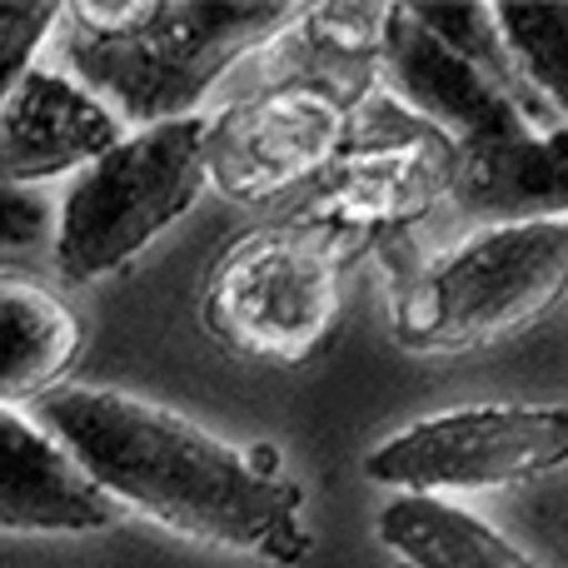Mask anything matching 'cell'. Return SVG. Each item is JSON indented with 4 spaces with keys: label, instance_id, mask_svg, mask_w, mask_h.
<instances>
[{
    "label": "cell",
    "instance_id": "cell-7",
    "mask_svg": "<svg viewBox=\"0 0 568 568\" xmlns=\"http://www.w3.org/2000/svg\"><path fill=\"white\" fill-rule=\"evenodd\" d=\"M568 454L564 404H474L409 424L364 454V479L394 494H479L529 484Z\"/></svg>",
    "mask_w": 568,
    "mask_h": 568
},
{
    "label": "cell",
    "instance_id": "cell-12",
    "mask_svg": "<svg viewBox=\"0 0 568 568\" xmlns=\"http://www.w3.org/2000/svg\"><path fill=\"white\" fill-rule=\"evenodd\" d=\"M120 509L30 414L0 409V534H95Z\"/></svg>",
    "mask_w": 568,
    "mask_h": 568
},
{
    "label": "cell",
    "instance_id": "cell-9",
    "mask_svg": "<svg viewBox=\"0 0 568 568\" xmlns=\"http://www.w3.org/2000/svg\"><path fill=\"white\" fill-rule=\"evenodd\" d=\"M349 110L310 85H250L205 120V185L235 205L304 190L339 150Z\"/></svg>",
    "mask_w": 568,
    "mask_h": 568
},
{
    "label": "cell",
    "instance_id": "cell-2",
    "mask_svg": "<svg viewBox=\"0 0 568 568\" xmlns=\"http://www.w3.org/2000/svg\"><path fill=\"white\" fill-rule=\"evenodd\" d=\"M294 16L290 0H75L60 6V65L120 125L185 120Z\"/></svg>",
    "mask_w": 568,
    "mask_h": 568
},
{
    "label": "cell",
    "instance_id": "cell-10",
    "mask_svg": "<svg viewBox=\"0 0 568 568\" xmlns=\"http://www.w3.org/2000/svg\"><path fill=\"white\" fill-rule=\"evenodd\" d=\"M120 140L125 125L85 85L55 65H30L0 105V190L75 175Z\"/></svg>",
    "mask_w": 568,
    "mask_h": 568
},
{
    "label": "cell",
    "instance_id": "cell-16",
    "mask_svg": "<svg viewBox=\"0 0 568 568\" xmlns=\"http://www.w3.org/2000/svg\"><path fill=\"white\" fill-rule=\"evenodd\" d=\"M60 0H0V105L55 36Z\"/></svg>",
    "mask_w": 568,
    "mask_h": 568
},
{
    "label": "cell",
    "instance_id": "cell-5",
    "mask_svg": "<svg viewBox=\"0 0 568 568\" xmlns=\"http://www.w3.org/2000/svg\"><path fill=\"white\" fill-rule=\"evenodd\" d=\"M205 195V115L125 130L120 145L75 170L55 215V270L65 284L115 275Z\"/></svg>",
    "mask_w": 568,
    "mask_h": 568
},
{
    "label": "cell",
    "instance_id": "cell-6",
    "mask_svg": "<svg viewBox=\"0 0 568 568\" xmlns=\"http://www.w3.org/2000/svg\"><path fill=\"white\" fill-rule=\"evenodd\" d=\"M314 195L284 230L304 235L324 255H349L384 230H404L429 215L454 190V145L404 110L389 90H374L344 125L339 150L310 180Z\"/></svg>",
    "mask_w": 568,
    "mask_h": 568
},
{
    "label": "cell",
    "instance_id": "cell-11",
    "mask_svg": "<svg viewBox=\"0 0 568 568\" xmlns=\"http://www.w3.org/2000/svg\"><path fill=\"white\" fill-rule=\"evenodd\" d=\"M384 26H389V6L374 0L294 6V16L255 50V85H310L354 115L379 80Z\"/></svg>",
    "mask_w": 568,
    "mask_h": 568
},
{
    "label": "cell",
    "instance_id": "cell-3",
    "mask_svg": "<svg viewBox=\"0 0 568 568\" xmlns=\"http://www.w3.org/2000/svg\"><path fill=\"white\" fill-rule=\"evenodd\" d=\"M379 75L389 95L429 120L454 145V210L489 225L519 220H564L568 155L564 130H539L509 90L459 60L449 45L419 30L404 6H389Z\"/></svg>",
    "mask_w": 568,
    "mask_h": 568
},
{
    "label": "cell",
    "instance_id": "cell-1",
    "mask_svg": "<svg viewBox=\"0 0 568 568\" xmlns=\"http://www.w3.org/2000/svg\"><path fill=\"white\" fill-rule=\"evenodd\" d=\"M30 419L115 509L125 504L185 539L255 554L280 568L310 559L304 489L265 444L235 449L165 404L95 384H60L40 394Z\"/></svg>",
    "mask_w": 568,
    "mask_h": 568
},
{
    "label": "cell",
    "instance_id": "cell-8",
    "mask_svg": "<svg viewBox=\"0 0 568 568\" xmlns=\"http://www.w3.org/2000/svg\"><path fill=\"white\" fill-rule=\"evenodd\" d=\"M200 314L235 354L300 364L339 324V260L294 230L250 235L210 270Z\"/></svg>",
    "mask_w": 568,
    "mask_h": 568
},
{
    "label": "cell",
    "instance_id": "cell-13",
    "mask_svg": "<svg viewBox=\"0 0 568 568\" xmlns=\"http://www.w3.org/2000/svg\"><path fill=\"white\" fill-rule=\"evenodd\" d=\"M80 344L85 329L55 290L0 270V409L60 389L80 359Z\"/></svg>",
    "mask_w": 568,
    "mask_h": 568
},
{
    "label": "cell",
    "instance_id": "cell-14",
    "mask_svg": "<svg viewBox=\"0 0 568 568\" xmlns=\"http://www.w3.org/2000/svg\"><path fill=\"white\" fill-rule=\"evenodd\" d=\"M374 534L409 568H539L469 509H454L449 499H424V494H394L379 509Z\"/></svg>",
    "mask_w": 568,
    "mask_h": 568
},
{
    "label": "cell",
    "instance_id": "cell-4",
    "mask_svg": "<svg viewBox=\"0 0 568 568\" xmlns=\"http://www.w3.org/2000/svg\"><path fill=\"white\" fill-rule=\"evenodd\" d=\"M564 280V220L489 225L394 290V339L424 354L484 349L539 320Z\"/></svg>",
    "mask_w": 568,
    "mask_h": 568
},
{
    "label": "cell",
    "instance_id": "cell-17",
    "mask_svg": "<svg viewBox=\"0 0 568 568\" xmlns=\"http://www.w3.org/2000/svg\"><path fill=\"white\" fill-rule=\"evenodd\" d=\"M50 230V205L36 190H0V250H30Z\"/></svg>",
    "mask_w": 568,
    "mask_h": 568
},
{
    "label": "cell",
    "instance_id": "cell-15",
    "mask_svg": "<svg viewBox=\"0 0 568 568\" xmlns=\"http://www.w3.org/2000/svg\"><path fill=\"white\" fill-rule=\"evenodd\" d=\"M494 36L509 60L514 85L529 95V105L544 120L564 125L568 110V70H564V40H568V6L549 0V6H519L504 0L494 6Z\"/></svg>",
    "mask_w": 568,
    "mask_h": 568
}]
</instances>
